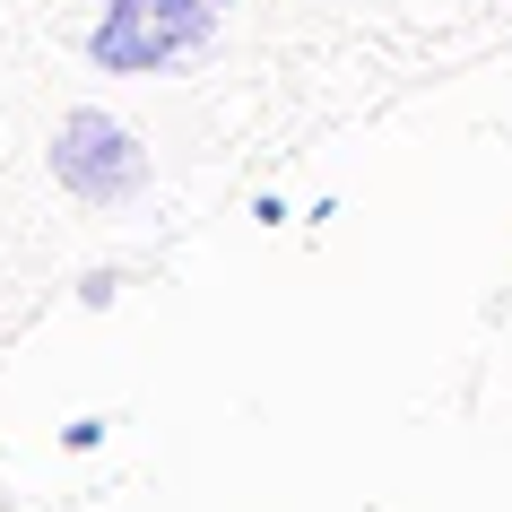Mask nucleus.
I'll return each mask as SVG.
<instances>
[{
  "instance_id": "nucleus-2",
  "label": "nucleus",
  "mask_w": 512,
  "mask_h": 512,
  "mask_svg": "<svg viewBox=\"0 0 512 512\" xmlns=\"http://www.w3.org/2000/svg\"><path fill=\"white\" fill-rule=\"evenodd\" d=\"M53 183L70 200H87V209H122L148 183V148L105 105H79V113H61V131H53Z\"/></svg>"
},
{
  "instance_id": "nucleus-3",
  "label": "nucleus",
  "mask_w": 512,
  "mask_h": 512,
  "mask_svg": "<svg viewBox=\"0 0 512 512\" xmlns=\"http://www.w3.org/2000/svg\"><path fill=\"white\" fill-rule=\"evenodd\" d=\"M113 296H122V270H87L79 278V304H87V313H105Z\"/></svg>"
},
{
  "instance_id": "nucleus-4",
  "label": "nucleus",
  "mask_w": 512,
  "mask_h": 512,
  "mask_svg": "<svg viewBox=\"0 0 512 512\" xmlns=\"http://www.w3.org/2000/svg\"><path fill=\"white\" fill-rule=\"evenodd\" d=\"M61 443H70V452H96V443H105V426H96V417H79V426H61Z\"/></svg>"
},
{
  "instance_id": "nucleus-1",
  "label": "nucleus",
  "mask_w": 512,
  "mask_h": 512,
  "mask_svg": "<svg viewBox=\"0 0 512 512\" xmlns=\"http://www.w3.org/2000/svg\"><path fill=\"white\" fill-rule=\"evenodd\" d=\"M217 18H226V0H113L87 35V61L96 70H174L217 44Z\"/></svg>"
}]
</instances>
